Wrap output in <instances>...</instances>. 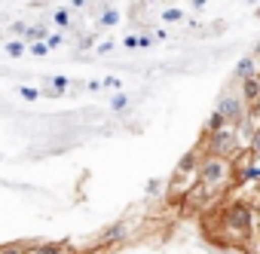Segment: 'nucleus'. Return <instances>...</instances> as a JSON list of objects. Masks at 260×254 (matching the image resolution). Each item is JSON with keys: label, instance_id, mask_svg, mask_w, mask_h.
<instances>
[{"label": "nucleus", "instance_id": "nucleus-9", "mask_svg": "<svg viewBox=\"0 0 260 254\" xmlns=\"http://www.w3.org/2000/svg\"><path fill=\"white\" fill-rule=\"evenodd\" d=\"M226 125H233V122H230V119H226V116H223L217 107H214V110H211V116L205 119V135H214V132L226 129Z\"/></svg>", "mask_w": 260, "mask_h": 254}, {"label": "nucleus", "instance_id": "nucleus-7", "mask_svg": "<svg viewBox=\"0 0 260 254\" xmlns=\"http://www.w3.org/2000/svg\"><path fill=\"white\" fill-rule=\"evenodd\" d=\"M128 233V227L122 224V220H116V224H110L104 233H101V239H98V245L101 248H107V245H113V242H122V236Z\"/></svg>", "mask_w": 260, "mask_h": 254}, {"label": "nucleus", "instance_id": "nucleus-20", "mask_svg": "<svg viewBox=\"0 0 260 254\" xmlns=\"http://www.w3.org/2000/svg\"><path fill=\"white\" fill-rule=\"evenodd\" d=\"M46 43H49V49H58V46L64 43V34H58V31H55V34H49V37H46Z\"/></svg>", "mask_w": 260, "mask_h": 254}, {"label": "nucleus", "instance_id": "nucleus-32", "mask_svg": "<svg viewBox=\"0 0 260 254\" xmlns=\"http://www.w3.org/2000/svg\"><path fill=\"white\" fill-rule=\"evenodd\" d=\"M251 110H257V113H260V104H257V107H251Z\"/></svg>", "mask_w": 260, "mask_h": 254}, {"label": "nucleus", "instance_id": "nucleus-24", "mask_svg": "<svg viewBox=\"0 0 260 254\" xmlns=\"http://www.w3.org/2000/svg\"><path fill=\"white\" fill-rule=\"evenodd\" d=\"M159 190H162V181H159V178H153V181L147 184V196H156Z\"/></svg>", "mask_w": 260, "mask_h": 254}, {"label": "nucleus", "instance_id": "nucleus-21", "mask_svg": "<svg viewBox=\"0 0 260 254\" xmlns=\"http://www.w3.org/2000/svg\"><path fill=\"white\" fill-rule=\"evenodd\" d=\"M113 46H116L113 40H104V43H98V46H95V52H98V55H107V52H113Z\"/></svg>", "mask_w": 260, "mask_h": 254}, {"label": "nucleus", "instance_id": "nucleus-8", "mask_svg": "<svg viewBox=\"0 0 260 254\" xmlns=\"http://www.w3.org/2000/svg\"><path fill=\"white\" fill-rule=\"evenodd\" d=\"M71 245L68 242H40V245H28V254H68Z\"/></svg>", "mask_w": 260, "mask_h": 254}, {"label": "nucleus", "instance_id": "nucleus-14", "mask_svg": "<svg viewBox=\"0 0 260 254\" xmlns=\"http://www.w3.org/2000/svg\"><path fill=\"white\" fill-rule=\"evenodd\" d=\"M125 107H128V95H125V92H116V95L110 98V110H116V113H122Z\"/></svg>", "mask_w": 260, "mask_h": 254}, {"label": "nucleus", "instance_id": "nucleus-3", "mask_svg": "<svg viewBox=\"0 0 260 254\" xmlns=\"http://www.w3.org/2000/svg\"><path fill=\"white\" fill-rule=\"evenodd\" d=\"M239 147H242L239 125H226V129H220V132L208 135V138H205V144H202V150H205V153H211V156H226V160L239 156Z\"/></svg>", "mask_w": 260, "mask_h": 254}, {"label": "nucleus", "instance_id": "nucleus-22", "mask_svg": "<svg viewBox=\"0 0 260 254\" xmlns=\"http://www.w3.org/2000/svg\"><path fill=\"white\" fill-rule=\"evenodd\" d=\"M104 89H116V92H119V89H122V80H119V77H104Z\"/></svg>", "mask_w": 260, "mask_h": 254}, {"label": "nucleus", "instance_id": "nucleus-17", "mask_svg": "<svg viewBox=\"0 0 260 254\" xmlns=\"http://www.w3.org/2000/svg\"><path fill=\"white\" fill-rule=\"evenodd\" d=\"M19 95H22L25 101H37V98H43V89H34V86H22V89H19Z\"/></svg>", "mask_w": 260, "mask_h": 254}, {"label": "nucleus", "instance_id": "nucleus-28", "mask_svg": "<svg viewBox=\"0 0 260 254\" xmlns=\"http://www.w3.org/2000/svg\"><path fill=\"white\" fill-rule=\"evenodd\" d=\"M251 150H254V153H260V132L254 135V141H251Z\"/></svg>", "mask_w": 260, "mask_h": 254}, {"label": "nucleus", "instance_id": "nucleus-19", "mask_svg": "<svg viewBox=\"0 0 260 254\" xmlns=\"http://www.w3.org/2000/svg\"><path fill=\"white\" fill-rule=\"evenodd\" d=\"M138 40H141V34H125L122 37V49H141Z\"/></svg>", "mask_w": 260, "mask_h": 254}, {"label": "nucleus", "instance_id": "nucleus-25", "mask_svg": "<svg viewBox=\"0 0 260 254\" xmlns=\"http://www.w3.org/2000/svg\"><path fill=\"white\" fill-rule=\"evenodd\" d=\"M95 46H98V43H95V37H83L77 49H95Z\"/></svg>", "mask_w": 260, "mask_h": 254}, {"label": "nucleus", "instance_id": "nucleus-1", "mask_svg": "<svg viewBox=\"0 0 260 254\" xmlns=\"http://www.w3.org/2000/svg\"><path fill=\"white\" fill-rule=\"evenodd\" d=\"M217 230L208 233L211 242L223 245V248H245L251 251V242H260V227H257V208L245 199L220 205L214 214Z\"/></svg>", "mask_w": 260, "mask_h": 254}, {"label": "nucleus", "instance_id": "nucleus-26", "mask_svg": "<svg viewBox=\"0 0 260 254\" xmlns=\"http://www.w3.org/2000/svg\"><path fill=\"white\" fill-rule=\"evenodd\" d=\"M86 89H89V92H101V89H104V80H89Z\"/></svg>", "mask_w": 260, "mask_h": 254}, {"label": "nucleus", "instance_id": "nucleus-31", "mask_svg": "<svg viewBox=\"0 0 260 254\" xmlns=\"http://www.w3.org/2000/svg\"><path fill=\"white\" fill-rule=\"evenodd\" d=\"M257 199H260V181H257Z\"/></svg>", "mask_w": 260, "mask_h": 254}, {"label": "nucleus", "instance_id": "nucleus-23", "mask_svg": "<svg viewBox=\"0 0 260 254\" xmlns=\"http://www.w3.org/2000/svg\"><path fill=\"white\" fill-rule=\"evenodd\" d=\"M61 95H68V92H64V89H55V86H52V89H49V86L43 89V98H61Z\"/></svg>", "mask_w": 260, "mask_h": 254}, {"label": "nucleus", "instance_id": "nucleus-18", "mask_svg": "<svg viewBox=\"0 0 260 254\" xmlns=\"http://www.w3.org/2000/svg\"><path fill=\"white\" fill-rule=\"evenodd\" d=\"M46 86H55V89H64V92H68V86H71V80H68V77H58V74H52V77L46 80Z\"/></svg>", "mask_w": 260, "mask_h": 254}, {"label": "nucleus", "instance_id": "nucleus-27", "mask_svg": "<svg viewBox=\"0 0 260 254\" xmlns=\"http://www.w3.org/2000/svg\"><path fill=\"white\" fill-rule=\"evenodd\" d=\"M205 4H208V0H190V7H193V10H205Z\"/></svg>", "mask_w": 260, "mask_h": 254}, {"label": "nucleus", "instance_id": "nucleus-6", "mask_svg": "<svg viewBox=\"0 0 260 254\" xmlns=\"http://www.w3.org/2000/svg\"><path fill=\"white\" fill-rule=\"evenodd\" d=\"M254 74H260V71H257V61H254L251 55L239 58V61H236V68H233V80H239V83H245V80H248V77H254Z\"/></svg>", "mask_w": 260, "mask_h": 254}, {"label": "nucleus", "instance_id": "nucleus-2", "mask_svg": "<svg viewBox=\"0 0 260 254\" xmlns=\"http://www.w3.org/2000/svg\"><path fill=\"white\" fill-rule=\"evenodd\" d=\"M236 181H239V175H236V163H233V160H226V156H211V153L202 156V163H199V184H202L211 196H220V193L230 190Z\"/></svg>", "mask_w": 260, "mask_h": 254}, {"label": "nucleus", "instance_id": "nucleus-4", "mask_svg": "<svg viewBox=\"0 0 260 254\" xmlns=\"http://www.w3.org/2000/svg\"><path fill=\"white\" fill-rule=\"evenodd\" d=\"M217 110L233 122V125H242L245 119H248V104H245V98H242V92L239 89H226V92H220V98H217Z\"/></svg>", "mask_w": 260, "mask_h": 254}, {"label": "nucleus", "instance_id": "nucleus-13", "mask_svg": "<svg viewBox=\"0 0 260 254\" xmlns=\"http://www.w3.org/2000/svg\"><path fill=\"white\" fill-rule=\"evenodd\" d=\"M159 16H162V22H169V25H178V22H184V10H178V7H169V10H162Z\"/></svg>", "mask_w": 260, "mask_h": 254}, {"label": "nucleus", "instance_id": "nucleus-12", "mask_svg": "<svg viewBox=\"0 0 260 254\" xmlns=\"http://www.w3.org/2000/svg\"><path fill=\"white\" fill-rule=\"evenodd\" d=\"M52 22H55L58 28H71V25H74V16H71L68 7H58V10L52 13Z\"/></svg>", "mask_w": 260, "mask_h": 254}, {"label": "nucleus", "instance_id": "nucleus-5", "mask_svg": "<svg viewBox=\"0 0 260 254\" xmlns=\"http://www.w3.org/2000/svg\"><path fill=\"white\" fill-rule=\"evenodd\" d=\"M242 98H245V104L248 107H257L260 104V74H254V77H248L245 83H242Z\"/></svg>", "mask_w": 260, "mask_h": 254}, {"label": "nucleus", "instance_id": "nucleus-30", "mask_svg": "<svg viewBox=\"0 0 260 254\" xmlns=\"http://www.w3.org/2000/svg\"><path fill=\"white\" fill-rule=\"evenodd\" d=\"M254 208H257V227H260V199L254 202Z\"/></svg>", "mask_w": 260, "mask_h": 254}, {"label": "nucleus", "instance_id": "nucleus-16", "mask_svg": "<svg viewBox=\"0 0 260 254\" xmlns=\"http://www.w3.org/2000/svg\"><path fill=\"white\" fill-rule=\"evenodd\" d=\"M28 52H31V55H37V58H43V55H49V43H46V40H37V43H31V46H28Z\"/></svg>", "mask_w": 260, "mask_h": 254}, {"label": "nucleus", "instance_id": "nucleus-33", "mask_svg": "<svg viewBox=\"0 0 260 254\" xmlns=\"http://www.w3.org/2000/svg\"><path fill=\"white\" fill-rule=\"evenodd\" d=\"M144 4H153V0H144Z\"/></svg>", "mask_w": 260, "mask_h": 254}, {"label": "nucleus", "instance_id": "nucleus-10", "mask_svg": "<svg viewBox=\"0 0 260 254\" xmlns=\"http://www.w3.org/2000/svg\"><path fill=\"white\" fill-rule=\"evenodd\" d=\"M119 19H122V13H119V10H113V7H107L104 13H98V19H95V22H98V28H116V25H119Z\"/></svg>", "mask_w": 260, "mask_h": 254}, {"label": "nucleus", "instance_id": "nucleus-15", "mask_svg": "<svg viewBox=\"0 0 260 254\" xmlns=\"http://www.w3.org/2000/svg\"><path fill=\"white\" fill-rule=\"evenodd\" d=\"M0 254H28V245L25 242H7L0 248Z\"/></svg>", "mask_w": 260, "mask_h": 254}, {"label": "nucleus", "instance_id": "nucleus-11", "mask_svg": "<svg viewBox=\"0 0 260 254\" xmlns=\"http://www.w3.org/2000/svg\"><path fill=\"white\" fill-rule=\"evenodd\" d=\"M4 52H7L10 58H22V55L28 52V43H25L22 37H13V40H7V43H4Z\"/></svg>", "mask_w": 260, "mask_h": 254}, {"label": "nucleus", "instance_id": "nucleus-29", "mask_svg": "<svg viewBox=\"0 0 260 254\" xmlns=\"http://www.w3.org/2000/svg\"><path fill=\"white\" fill-rule=\"evenodd\" d=\"M83 4H86V0H71V7H74V10H80Z\"/></svg>", "mask_w": 260, "mask_h": 254}]
</instances>
